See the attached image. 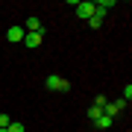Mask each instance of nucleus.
<instances>
[{
	"mask_svg": "<svg viewBox=\"0 0 132 132\" xmlns=\"http://www.w3.org/2000/svg\"><path fill=\"white\" fill-rule=\"evenodd\" d=\"M44 88L47 91H59V94H68V91H71V79H65V76H59V73H50L47 79H44Z\"/></svg>",
	"mask_w": 132,
	"mask_h": 132,
	"instance_id": "1",
	"label": "nucleus"
},
{
	"mask_svg": "<svg viewBox=\"0 0 132 132\" xmlns=\"http://www.w3.org/2000/svg\"><path fill=\"white\" fill-rule=\"evenodd\" d=\"M123 109H126V100H109V103L103 106V114H106V118H112V120H114V114H120Z\"/></svg>",
	"mask_w": 132,
	"mask_h": 132,
	"instance_id": "2",
	"label": "nucleus"
},
{
	"mask_svg": "<svg viewBox=\"0 0 132 132\" xmlns=\"http://www.w3.org/2000/svg\"><path fill=\"white\" fill-rule=\"evenodd\" d=\"M41 41H44V29H41V32H27L21 44H24V47H29V50H35V47H41Z\"/></svg>",
	"mask_w": 132,
	"mask_h": 132,
	"instance_id": "3",
	"label": "nucleus"
},
{
	"mask_svg": "<svg viewBox=\"0 0 132 132\" xmlns=\"http://www.w3.org/2000/svg\"><path fill=\"white\" fill-rule=\"evenodd\" d=\"M76 15H79L82 21H88L91 15H94V3H88V0H82V3H76Z\"/></svg>",
	"mask_w": 132,
	"mask_h": 132,
	"instance_id": "4",
	"label": "nucleus"
},
{
	"mask_svg": "<svg viewBox=\"0 0 132 132\" xmlns=\"http://www.w3.org/2000/svg\"><path fill=\"white\" fill-rule=\"evenodd\" d=\"M24 35H27L24 27H9V32H6V38H9V41H24Z\"/></svg>",
	"mask_w": 132,
	"mask_h": 132,
	"instance_id": "5",
	"label": "nucleus"
},
{
	"mask_svg": "<svg viewBox=\"0 0 132 132\" xmlns=\"http://www.w3.org/2000/svg\"><path fill=\"white\" fill-rule=\"evenodd\" d=\"M24 29H27V32H41L44 27H41V21H38L35 15H32V18H27V24H24Z\"/></svg>",
	"mask_w": 132,
	"mask_h": 132,
	"instance_id": "6",
	"label": "nucleus"
},
{
	"mask_svg": "<svg viewBox=\"0 0 132 132\" xmlns=\"http://www.w3.org/2000/svg\"><path fill=\"white\" fill-rule=\"evenodd\" d=\"M109 126H112V118H106V114H100L94 120V129H109Z\"/></svg>",
	"mask_w": 132,
	"mask_h": 132,
	"instance_id": "7",
	"label": "nucleus"
},
{
	"mask_svg": "<svg viewBox=\"0 0 132 132\" xmlns=\"http://www.w3.org/2000/svg\"><path fill=\"white\" fill-rule=\"evenodd\" d=\"M100 114H103V109H97V106H88V120H91V123H94V120L100 118Z\"/></svg>",
	"mask_w": 132,
	"mask_h": 132,
	"instance_id": "8",
	"label": "nucleus"
},
{
	"mask_svg": "<svg viewBox=\"0 0 132 132\" xmlns=\"http://www.w3.org/2000/svg\"><path fill=\"white\" fill-rule=\"evenodd\" d=\"M88 27L91 29H100V27H103V18H100V15H91V18H88Z\"/></svg>",
	"mask_w": 132,
	"mask_h": 132,
	"instance_id": "9",
	"label": "nucleus"
},
{
	"mask_svg": "<svg viewBox=\"0 0 132 132\" xmlns=\"http://www.w3.org/2000/svg\"><path fill=\"white\" fill-rule=\"evenodd\" d=\"M9 132H27V126H24V123H18V120H15V123H9Z\"/></svg>",
	"mask_w": 132,
	"mask_h": 132,
	"instance_id": "10",
	"label": "nucleus"
},
{
	"mask_svg": "<svg viewBox=\"0 0 132 132\" xmlns=\"http://www.w3.org/2000/svg\"><path fill=\"white\" fill-rule=\"evenodd\" d=\"M120 100H126V106H129V100H132V85L126 82V88H123V97Z\"/></svg>",
	"mask_w": 132,
	"mask_h": 132,
	"instance_id": "11",
	"label": "nucleus"
},
{
	"mask_svg": "<svg viewBox=\"0 0 132 132\" xmlns=\"http://www.w3.org/2000/svg\"><path fill=\"white\" fill-rule=\"evenodd\" d=\"M0 126H9V114H3V112H0Z\"/></svg>",
	"mask_w": 132,
	"mask_h": 132,
	"instance_id": "12",
	"label": "nucleus"
},
{
	"mask_svg": "<svg viewBox=\"0 0 132 132\" xmlns=\"http://www.w3.org/2000/svg\"><path fill=\"white\" fill-rule=\"evenodd\" d=\"M0 132H9V126H0Z\"/></svg>",
	"mask_w": 132,
	"mask_h": 132,
	"instance_id": "13",
	"label": "nucleus"
}]
</instances>
